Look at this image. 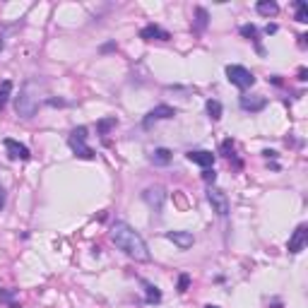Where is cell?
Wrapping results in <instances>:
<instances>
[{"label":"cell","instance_id":"cb8c5ba5","mask_svg":"<svg viewBox=\"0 0 308 308\" xmlns=\"http://www.w3.org/2000/svg\"><path fill=\"white\" fill-rule=\"evenodd\" d=\"M222 157H226V159H231V157H234V142H231V140L222 142Z\"/></svg>","mask_w":308,"mask_h":308},{"label":"cell","instance_id":"30bf717a","mask_svg":"<svg viewBox=\"0 0 308 308\" xmlns=\"http://www.w3.org/2000/svg\"><path fill=\"white\" fill-rule=\"evenodd\" d=\"M164 236H166L171 243H176L181 251H188V248L195 243V238H193V234H190V231H166Z\"/></svg>","mask_w":308,"mask_h":308},{"label":"cell","instance_id":"7402d4cb","mask_svg":"<svg viewBox=\"0 0 308 308\" xmlns=\"http://www.w3.org/2000/svg\"><path fill=\"white\" fill-rule=\"evenodd\" d=\"M188 286H190V275H188V272L178 275V294H186Z\"/></svg>","mask_w":308,"mask_h":308},{"label":"cell","instance_id":"44dd1931","mask_svg":"<svg viewBox=\"0 0 308 308\" xmlns=\"http://www.w3.org/2000/svg\"><path fill=\"white\" fill-rule=\"evenodd\" d=\"M195 15H197L195 29H197V31H202V29L207 27V10H205V7H197V10H195Z\"/></svg>","mask_w":308,"mask_h":308},{"label":"cell","instance_id":"7a4b0ae2","mask_svg":"<svg viewBox=\"0 0 308 308\" xmlns=\"http://www.w3.org/2000/svg\"><path fill=\"white\" fill-rule=\"evenodd\" d=\"M15 111L22 118H31L39 111V87L36 82H24V87L20 89V96L15 99Z\"/></svg>","mask_w":308,"mask_h":308},{"label":"cell","instance_id":"3957f363","mask_svg":"<svg viewBox=\"0 0 308 308\" xmlns=\"http://www.w3.org/2000/svg\"><path fill=\"white\" fill-rule=\"evenodd\" d=\"M68 144H70V149L80 157V159H87V162H92L96 154H94V149L87 144V128L80 125V128H75L72 133H70V138H68Z\"/></svg>","mask_w":308,"mask_h":308},{"label":"cell","instance_id":"ffe728a7","mask_svg":"<svg viewBox=\"0 0 308 308\" xmlns=\"http://www.w3.org/2000/svg\"><path fill=\"white\" fill-rule=\"evenodd\" d=\"M296 22H299V24H306L308 22V5L304 0L296 2Z\"/></svg>","mask_w":308,"mask_h":308},{"label":"cell","instance_id":"83f0119b","mask_svg":"<svg viewBox=\"0 0 308 308\" xmlns=\"http://www.w3.org/2000/svg\"><path fill=\"white\" fill-rule=\"evenodd\" d=\"M48 104H51V106H65L63 99H48Z\"/></svg>","mask_w":308,"mask_h":308},{"label":"cell","instance_id":"4dcf8cb0","mask_svg":"<svg viewBox=\"0 0 308 308\" xmlns=\"http://www.w3.org/2000/svg\"><path fill=\"white\" fill-rule=\"evenodd\" d=\"M2 205H5V188L0 186V210H2Z\"/></svg>","mask_w":308,"mask_h":308},{"label":"cell","instance_id":"603a6c76","mask_svg":"<svg viewBox=\"0 0 308 308\" xmlns=\"http://www.w3.org/2000/svg\"><path fill=\"white\" fill-rule=\"evenodd\" d=\"M241 36H246V39H251V41H258V29L253 27V24H243V27H241Z\"/></svg>","mask_w":308,"mask_h":308},{"label":"cell","instance_id":"e0dca14e","mask_svg":"<svg viewBox=\"0 0 308 308\" xmlns=\"http://www.w3.org/2000/svg\"><path fill=\"white\" fill-rule=\"evenodd\" d=\"M205 109H207V116H210L212 120H219V118H222V104H219L217 99H207Z\"/></svg>","mask_w":308,"mask_h":308},{"label":"cell","instance_id":"f546056e","mask_svg":"<svg viewBox=\"0 0 308 308\" xmlns=\"http://www.w3.org/2000/svg\"><path fill=\"white\" fill-rule=\"evenodd\" d=\"M306 75H308V72H306V68H301V70H299V80H301V82H304V80H308Z\"/></svg>","mask_w":308,"mask_h":308},{"label":"cell","instance_id":"52a82bcc","mask_svg":"<svg viewBox=\"0 0 308 308\" xmlns=\"http://www.w3.org/2000/svg\"><path fill=\"white\" fill-rule=\"evenodd\" d=\"M173 116H176V109H173V106L159 104V106H154L152 111L147 113V118L142 120V125H144V128H152L154 120H168V118H173Z\"/></svg>","mask_w":308,"mask_h":308},{"label":"cell","instance_id":"484cf974","mask_svg":"<svg viewBox=\"0 0 308 308\" xmlns=\"http://www.w3.org/2000/svg\"><path fill=\"white\" fill-rule=\"evenodd\" d=\"M262 157H267V159H275V157H277V152H275V149H265V152H262Z\"/></svg>","mask_w":308,"mask_h":308},{"label":"cell","instance_id":"6da1fadb","mask_svg":"<svg viewBox=\"0 0 308 308\" xmlns=\"http://www.w3.org/2000/svg\"><path fill=\"white\" fill-rule=\"evenodd\" d=\"M111 241L116 243L118 251H123L128 258L133 260H140V262H147L149 260V251H147V243L142 241V236L125 222H116L111 226Z\"/></svg>","mask_w":308,"mask_h":308},{"label":"cell","instance_id":"ac0fdd59","mask_svg":"<svg viewBox=\"0 0 308 308\" xmlns=\"http://www.w3.org/2000/svg\"><path fill=\"white\" fill-rule=\"evenodd\" d=\"M116 125H118L116 116H111V118H101V120L96 123V133H99V135H109V130L116 128Z\"/></svg>","mask_w":308,"mask_h":308},{"label":"cell","instance_id":"8fae6325","mask_svg":"<svg viewBox=\"0 0 308 308\" xmlns=\"http://www.w3.org/2000/svg\"><path fill=\"white\" fill-rule=\"evenodd\" d=\"M2 147L7 149V154H10V159H22V162H27L29 157V149L22 144V142H17V140H12V138H7V140L2 142Z\"/></svg>","mask_w":308,"mask_h":308},{"label":"cell","instance_id":"4fadbf2b","mask_svg":"<svg viewBox=\"0 0 308 308\" xmlns=\"http://www.w3.org/2000/svg\"><path fill=\"white\" fill-rule=\"evenodd\" d=\"M241 109L243 111H248V113H258V111H262L265 106H267V99L265 96H260V94H251V96H241Z\"/></svg>","mask_w":308,"mask_h":308},{"label":"cell","instance_id":"1f68e13d","mask_svg":"<svg viewBox=\"0 0 308 308\" xmlns=\"http://www.w3.org/2000/svg\"><path fill=\"white\" fill-rule=\"evenodd\" d=\"M306 39H308L306 34H301V36H299V46H301V48H304V46H306Z\"/></svg>","mask_w":308,"mask_h":308},{"label":"cell","instance_id":"2e32d148","mask_svg":"<svg viewBox=\"0 0 308 308\" xmlns=\"http://www.w3.org/2000/svg\"><path fill=\"white\" fill-rule=\"evenodd\" d=\"M142 286H144V301H147V304H159V301H162V291H159L154 284L142 280Z\"/></svg>","mask_w":308,"mask_h":308},{"label":"cell","instance_id":"277c9868","mask_svg":"<svg viewBox=\"0 0 308 308\" xmlns=\"http://www.w3.org/2000/svg\"><path fill=\"white\" fill-rule=\"evenodd\" d=\"M226 80L238 89H251L255 84V75L243 65H229L226 68Z\"/></svg>","mask_w":308,"mask_h":308},{"label":"cell","instance_id":"5b68a950","mask_svg":"<svg viewBox=\"0 0 308 308\" xmlns=\"http://www.w3.org/2000/svg\"><path fill=\"white\" fill-rule=\"evenodd\" d=\"M207 200H210V205H212V210L219 214V217H226L229 214V197L222 188H214V186H210V190H207Z\"/></svg>","mask_w":308,"mask_h":308},{"label":"cell","instance_id":"9c48e42d","mask_svg":"<svg viewBox=\"0 0 308 308\" xmlns=\"http://www.w3.org/2000/svg\"><path fill=\"white\" fill-rule=\"evenodd\" d=\"M186 157H188V162H193V164H197V166H202V168L214 166V154L207 152V149H190Z\"/></svg>","mask_w":308,"mask_h":308},{"label":"cell","instance_id":"9a60e30c","mask_svg":"<svg viewBox=\"0 0 308 308\" xmlns=\"http://www.w3.org/2000/svg\"><path fill=\"white\" fill-rule=\"evenodd\" d=\"M255 10H258V15H262V17H275V15L280 12V5H277L275 0H260V2L255 5Z\"/></svg>","mask_w":308,"mask_h":308},{"label":"cell","instance_id":"ba28073f","mask_svg":"<svg viewBox=\"0 0 308 308\" xmlns=\"http://www.w3.org/2000/svg\"><path fill=\"white\" fill-rule=\"evenodd\" d=\"M164 190L159 188V186H154V188H144L142 190V200L154 210V212H162V207H164Z\"/></svg>","mask_w":308,"mask_h":308},{"label":"cell","instance_id":"5bb4252c","mask_svg":"<svg viewBox=\"0 0 308 308\" xmlns=\"http://www.w3.org/2000/svg\"><path fill=\"white\" fill-rule=\"evenodd\" d=\"M171 159H173V154H171V149H166V147H159V149H154V152L149 154V162H152L154 166H168Z\"/></svg>","mask_w":308,"mask_h":308},{"label":"cell","instance_id":"836d02e7","mask_svg":"<svg viewBox=\"0 0 308 308\" xmlns=\"http://www.w3.org/2000/svg\"><path fill=\"white\" fill-rule=\"evenodd\" d=\"M205 308H219V306H205Z\"/></svg>","mask_w":308,"mask_h":308},{"label":"cell","instance_id":"8992f818","mask_svg":"<svg viewBox=\"0 0 308 308\" xmlns=\"http://www.w3.org/2000/svg\"><path fill=\"white\" fill-rule=\"evenodd\" d=\"M308 243V226L306 224H299L294 229V234L289 236V243H286V251L291 253V255H296V253H301L306 248Z\"/></svg>","mask_w":308,"mask_h":308},{"label":"cell","instance_id":"7c38bea8","mask_svg":"<svg viewBox=\"0 0 308 308\" xmlns=\"http://www.w3.org/2000/svg\"><path fill=\"white\" fill-rule=\"evenodd\" d=\"M140 39H144V41H168L171 39V34H168L166 29H162L159 24H147V27L140 29Z\"/></svg>","mask_w":308,"mask_h":308},{"label":"cell","instance_id":"d6986e66","mask_svg":"<svg viewBox=\"0 0 308 308\" xmlns=\"http://www.w3.org/2000/svg\"><path fill=\"white\" fill-rule=\"evenodd\" d=\"M10 92H12V82L5 80V82L0 84V111L5 109V104H7V99H10Z\"/></svg>","mask_w":308,"mask_h":308},{"label":"cell","instance_id":"d4e9b609","mask_svg":"<svg viewBox=\"0 0 308 308\" xmlns=\"http://www.w3.org/2000/svg\"><path fill=\"white\" fill-rule=\"evenodd\" d=\"M202 181H205V183H214V181H217L214 168H205V171H202Z\"/></svg>","mask_w":308,"mask_h":308},{"label":"cell","instance_id":"4316f807","mask_svg":"<svg viewBox=\"0 0 308 308\" xmlns=\"http://www.w3.org/2000/svg\"><path fill=\"white\" fill-rule=\"evenodd\" d=\"M12 294H15V291H0V299H2V301H10Z\"/></svg>","mask_w":308,"mask_h":308},{"label":"cell","instance_id":"d6a6232c","mask_svg":"<svg viewBox=\"0 0 308 308\" xmlns=\"http://www.w3.org/2000/svg\"><path fill=\"white\" fill-rule=\"evenodd\" d=\"M10 308H22L20 304H10Z\"/></svg>","mask_w":308,"mask_h":308},{"label":"cell","instance_id":"f1b7e54d","mask_svg":"<svg viewBox=\"0 0 308 308\" xmlns=\"http://www.w3.org/2000/svg\"><path fill=\"white\" fill-rule=\"evenodd\" d=\"M275 31H277V24H267L265 27V34H275Z\"/></svg>","mask_w":308,"mask_h":308}]
</instances>
